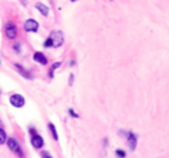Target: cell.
I'll use <instances>...</instances> for the list:
<instances>
[{"label": "cell", "mask_w": 169, "mask_h": 158, "mask_svg": "<svg viewBox=\"0 0 169 158\" xmlns=\"http://www.w3.org/2000/svg\"><path fill=\"white\" fill-rule=\"evenodd\" d=\"M30 133H31V144H33L34 148H42L44 147V140L42 137L35 131V128L31 127L30 128Z\"/></svg>", "instance_id": "7a4b0ae2"}, {"label": "cell", "mask_w": 169, "mask_h": 158, "mask_svg": "<svg viewBox=\"0 0 169 158\" xmlns=\"http://www.w3.org/2000/svg\"><path fill=\"white\" fill-rule=\"evenodd\" d=\"M69 114H71L72 117H78V114L73 112V109H69Z\"/></svg>", "instance_id": "e0dca14e"}, {"label": "cell", "mask_w": 169, "mask_h": 158, "mask_svg": "<svg viewBox=\"0 0 169 158\" xmlns=\"http://www.w3.org/2000/svg\"><path fill=\"white\" fill-rule=\"evenodd\" d=\"M48 128H49V131H51V134H52V138H54V140H58V133H56L55 126H54L52 123H49V124H48Z\"/></svg>", "instance_id": "8fae6325"}, {"label": "cell", "mask_w": 169, "mask_h": 158, "mask_svg": "<svg viewBox=\"0 0 169 158\" xmlns=\"http://www.w3.org/2000/svg\"><path fill=\"white\" fill-rule=\"evenodd\" d=\"M116 154H117V157H120V158H126V151H123V150H117Z\"/></svg>", "instance_id": "9a60e30c"}, {"label": "cell", "mask_w": 169, "mask_h": 158, "mask_svg": "<svg viewBox=\"0 0 169 158\" xmlns=\"http://www.w3.org/2000/svg\"><path fill=\"white\" fill-rule=\"evenodd\" d=\"M14 68H16V71H17V72L20 73V75L24 76L25 79H33V75H31V73L28 72V71H25L24 68H23L20 64H16V65H14Z\"/></svg>", "instance_id": "ba28073f"}, {"label": "cell", "mask_w": 169, "mask_h": 158, "mask_svg": "<svg viewBox=\"0 0 169 158\" xmlns=\"http://www.w3.org/2000/svg\"><path fill=\"white\" fill-rule=\"evenodd\" d=\"M49 38L52 40V47H55V48L61 47L62 43H64V34H62V31H52Z\"/></svg>", "instance_id": "5b68a950"}, {"label": "cell", "mask_w": 169, "mask_h": 158, "mask_svg": "<svg viewBox=\"0 0 169 158\" xmlns=\"http://www.w3.org/2000/svg\"><path fill=\"white\" fill-rule=\"evenodd\" d=\"M33 58H34V61L38 62V64H41V65H47V64H48V59H47V57L42 54V52H35Z\"/></svg>", "instance_id": "52a82bcc"}, {"label": "cell", "mask_w": 169, "mask_h": 158, "mask_svg": "<svg viewBox=\"0 0 169 158\" xmlns=\"http://www.w3.org/2000/svg\"><path fill=\"white\" fill-rule=\"evenodd\" d=\"M4 34H6V37L9 40H14L16 37H17V34H19L17 26H16L14 23H7V24L4 26Z\"/></svg>", "instance_id": "3957f363"}, {"label": "cell", "mask_w": 169, "mask_h": 158, "mask_svg": "<svg viewBox=\"0 0 169 158\" xmlns=\"http://www.w3.org/2000/svg\"><path fill=\"white\" fill-rule=\"evenodd\" d=\"M42 158H52L49 152H42Z\"/></svg>", "instance_id": "ac0fdd59"}, {"label": "cell", "mask_w": 169, "mask_h": 158, "mask_svg": "<svg viewBox=\"0 0 169 158\" xmlns=\"http://www.w3.org/2000/svg\"><path fill=\"white\" fill-rule=\"evenodd\" d=\"M72 2H76V0H72Z\"/></svg>", "instance_id": "d6986e66"}, {"label": "cell", "mask_w": 169, "mask_h": 158, "mask_svg": "<svg viewBox=\"0 0 169 158\" xmlns=\"http://www.w3.org/2000/svg\"><path fill=\"white\" fill-rule=\"evenodd\" d=\"M128 147L130 150H135V147H137V136H135L134 133H130L128 134Z\"/></svg>", "instance_id": "9c48e42d"}, {"label": "cell", "mask_w": 169, "mask_h": 158, "mask_svg": "<svg viewBox=\"0 0 169 158\" xmlns=\"http://www.w3.org/2000/svg\"><path fill=\"white\" fill-rule=\"evenodd\" d=\"M59 67H61V62H55V64H52L51 69H49V78H54V72H55Z\"/></svg>", "instance_id": "7c38bea8"}, {"label": "cell", "mask_w": 169, "mask_h": 158, "mask_svg": "<svg viewBox=\"0 0 169 158\" xmlns=\"http://www.w3.org/2000/svg\"><path fill=\"white\" fill-rule=\"evenodd\" d=\"M13 48H14L16 52H20V44H14V45H13Z\"/></svg>", "instance_id": "2e32d148"}, {"label": "cell", "mask_w": 169, "mask_h": 158, "mask_svg": "<svg viewBox=\"0 0 169 158\" xmlns=\"http://www.w3.org/2000/svg\"><path fill=\"white\" fill-rule=\"evenodd\" d=\"M9 102L11 103V106H14V107H23L25 105L24 96H21L20 93H13L11 96H10Z\"/></svg>", "instance_id": "277c9868"}, {"label": "cell", "mask_w": 169, "mask_h": 158, "mask_svg": "<svg viewBox=\"0 0 169 158\" xmlns=\"http://www.w3.org/2000/svg\"><path fill=\"white\" fill-rule=\"evenodd\" d=\"M44 47H45V48H51V47H52V40L49 38V37L45 40V43H44Z\"/></svg>", "instance_id": "5bb4252c"}, {"label": "cell", "mask_w": 169, "mask_h": 158, "mask_svg": "<svg viewBox=\"0 0 169 158\" xmlns=\"http://www.w3.org/2000/svg\"><path fill=\"white\" fill-rule=\"evenodd\" d=\"M6 141H7V147H9L14 154H17L20 158H24V152H23V150H21V146H20V143L16 140L14 137H10Z\"/></svg>", "instance_id": "6da1fadb"}, {"label": "cell", "mask_w": 169, "mask_h": 158, "mask_svg": "<svg viewBox=\"0 0 169 158\" xmlns=\"http://www.w3.org/2000/svg\"><path fill=\"white\" fill-rule=\"evenodd\" d=\"M35 9H37L42 16H48V13H49L48 6H45L44 3H37V4H35Z\"/></svg>", "instance_id": "30bf717a"}, {"label": "cell", "mask_w": 169, "mask_h": 158, "mask_svg": "<svg viewBox=\"0 0 169 158\" xmlns=\"http://www.w3.org/2000/svg\"><path fill=\"white\" fill-rule=\"evenodd\" d=\"M6 140H7V134H6V131H4L3 128L0 127V146L6 143Z\"/></svg>", "instance_id": "4fadbf2b"}, {"label": "cell", "mask_w": 169, "mask_h": 158, "mask_svg": "<svg viewBox=\"0 0 169 158\" xmlns=\"http://www.w3.org/2000/svg\"><path fill=\"white\" fill-rule=\"evenodd\" d=\"M24 30L27 31V33H37V31H38V23H37V20H34V18H28V20H25Z\"/></svg>", "instance_id": "8992f818"}]
</instances>
